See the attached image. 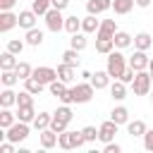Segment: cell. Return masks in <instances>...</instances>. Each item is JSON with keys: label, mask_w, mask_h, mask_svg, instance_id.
<instances>
[{"label": "cell", "mask_w": 153, "mask_h": 153, "mask_svg": "<svg viewBox=\"0 0 153 153\" xmlns=\"http://www.w3.org/2000/svg\"><path fill=\"white\" fill-rule=\"evenodd\" d=\"M129 67V60L122 55V50L117 48V50H112V53H108V65H105V69H108V74L112 76V79H120L122 76V72Z\"/></svg>", "instance_id": "6da1fadb"}, {"label": "cell", "mask_w": 153, "mask_h": 153, "mask_svg": "<svg viewBox=\"0 0 153 153\" xmlns=\"http://www.w3.org/2000/svg\"><path fill=\"white\" fill-rule=\"evenodd\" d=\"M72 117H74V112H72V108L69 105H60L55 112H53V122H50V129L53 131H57V134H62L67 127H69V122H72Z\"/></svg>", "instance_id": "7a4b0ae2"}, {"label": "cell", "mask_w": 153, "mask_h": 153, "mask_svg": "<svg viewBox=\"0 0 153 153\" xmlns=\"http://www.w3.org/2000/svg\"><path fill=\"white\" fill-rule=\"evenodd\" d=\"M84 143H86L84 131H69V129H65V131L57 136V146H60L62 151H74V148H81Z\"/></svg>", "instance_id": "3957f363"}, {"label": "cell", "mask_w": 153, "mask_h": 153, "mask_svg": "<svg viewBox=\"0 0 153 153\" xmlns=\"http://www.w3.org/2000/svg\"><path fill=\"white\" fill-rule=\"evenodd\" d=\"M151 88H153L151 72H146V69L136 72V76H134V81H131V91H134V96H148Z\"/></svg>", "instance_id": "277c9868"}, {"label": "cell", "mask_w": 153, "mask_h": 153, "mask_svg": "<svg viewBox=\"0 0 153 153\" xmlns=\"http://www.w3.org/2000/svg\"><path fill=\"white\" fill-rule=\"evenodd\" d=\"M93 93H96V86H93L91 81H81V84H76V86L69 88L72 103H88V100L93 98Z\"/></svg>", "instance_id": "5b68a950"}, {"label": "cell", "mask_w": 153, "mask_h": 153, "mask_svg": "<svg viewBox=\"0 0 153 153\" xmlns=\"http://www.w3.org/2000/svg\"><path fill=\"white\" fill-rule=\"evenodd\" d=\"M65 19H67V17H62V10L50 7V10L45 12V26H48V31L60 33V31L65 29Z\"/></svg>", "instance_id": "8992f818"}, {"label": "cell", "mask_w": 153, "mask_h": 153, "mask_svg": "<svg viewBox=\"0 0 153 153\" xmlns=\"http://www.w3.org/2000/svg\"><path fill=\"white\" fill-rule=\"evenodd\" d=\"M7 134H5V139L7 141H12V143H19V141H24L26 136H29V122H22V120H17L10 129H5Z\"/></svg>", "instance_id": "52a82bcc"}, {"label": "cell", "mask_w": 153, "mask_h": 153, "mask_svg": "<svg viewBox=\"0 0 153 153\" xmlns=\"http://www.w3.org/2000/svg\"><path fill=\"white\" fill-rule=\"evenodd\" d=\"M117 122H112V120H105L100 127H98V141H103V143H110V141H115V134H117Z\"/></svg>", "instance_id": "ba28073f"}, {"label": "cell", "mask_w": 153, "mask_h": 153, "mask_svg": "<svg viewBox=\"0 0 153 153\" xmlns=\"http://www.w3.org/2000/svg\"><path fill=\"white\" fill-rule=\"evenodd\" d=\"M14 26H19V14H14L12 10H5V12H0V33H7V31H12Z\"/></svg>", "instance_id": "9c48e42d"}, {"label": "cell", "mask_w": 153, "mask_h": 153, "mask_svg": "<svg viewBox=\"0 0 153 153\" xmlns=\"http://www.w3.org/2000/svg\"><path fill=\"white\" fill-rule=\"evenodd\" d=\"M148 65H151V57L146 55V50H134V55L129 57V67L131 69H136V72H141V69H148Z\"/></svg>", "instance_id": "30bf717a"}, {"label": "cell", "mask_w": 153, "mask_h": 153, "mask_svg": "<svg viewBox=\"0 0 153 153\" xmlns=\"http://www.w3.org/2000/svg\"><path fill=\"white\" fill-rule=\"evenodd\" d=\"M31 76H36L38 81H43V84L48 86L50 81H55V79H57V69L45 67V65H43V67H33V74H31Z\"/></svg>", "instance_id": "8fae6325"}, {"label": "cell", "mask_w": 153, "mask_h": 153, "mask_svg": "<svg viewBox=\"0 0 153 153\" xmlns=\"http://www.w3.org/2000/svg\"><path fill=\"white\" fill-rule=\"evenodd\" d=\"M105 10H112V0H88L86 2V12L88 14H103Z\"/></svg>", "instance_id": "7c38bea8"}, {"label": "cell", "mask_w": 153, "mask_h": 153, "mask_svg": "<svg viewBox=\"0 0 153 153\" xmlns=\"http://www.w3.org/2000/svg\"><path fill=\"white\" fill-rule=\"evenodd\" d=\"M57 79H62L65 84H72V81L76 79V67H72V65H67V62L57 65Z\"/></svg>", "instance_id": "4fadbf2b"}, {"label": "cell", "mask_w": 153, "mask_h": 153, "mask_svg": "<svg viewBox=\"0 0 153 153\" xmlns=\"http://www.w3.org/2000/svg\"><path fill=\"white\" fill-rule=\"evenodd\" d=\"M36 17H38V14H36L33 10H22V12H19V26H22L24 31L33 29V26H36Z\"/></svg>", "instance_id": "5bb4252c"}, {"label": "cell", "mask_w": 153, "mask_h": 153, "mask_svg": "<svg viewBox=\"0 0 153 153\" xmlns=\"http://www.w3.org/2000/svg\"><path fill=\"white\" fill-rule=\"evenodd\" d=\"M110 79H112V76L108 74V69H103V72L91 74V79H88V81L96 86V91H100V88H108V86H110Z\"/></svg>", "instance_id": "9a60e30c"}, {"label": "cell", "mask_w": 153, "mask_h": 153, "mask_svg": "<svg viewBox=\"0 0 153 153\" xmlns=\"http://www.w3.org/2000/svg\"><path fill=\"white\" fill-rule=\"evenodd\" d=\"M57 136H60V134H57V131H53L50 127H48V129H43V131H41V146H43L45 151L55 148V146H57Z\"/></svg>", "instance_id": "2e32d148"}, {"label": "cell", "mask_w": 153, "mask_h": 153, "mask_svg": "<svg viewBox=\"0 0 153 153\" xmlns=\"http://www.w3.org/2000/svg\"><path fill=\"white\" fill-rule=\"evenodd\" d=\"M110 96H112V100H124L127 98V84L122 79H115L110 84Z\"/></svg>", "instance_id": "e0dca14e"}, {"label": "cell", "mask_w": 153, "mask_h": 153, "mask_svg": "<svg viewBox=\"0 0 153 153\" xmlns=\"http://www.w3.org/2000/svg\"><path fill=\"white\" fill-rule=\"evenodd\" d=\"M100 29V19H96V14H88L81 19V31L84 33H98Z\"/></svg>", "instance_id": "ac0fdd59"}, {"label": "cell", "mask_w": 153, "mask_h": 153, "mask_svg": "<svg viewBox=\"0 0 153 153\" xmlns=\"http://www.w3.org/2000/svg\"><path fill=\"white\" fill-rule=\"evenodd\" d=\"M115 50V41L112 38H105V36H96V53L100 55H108Z\"/></svg>", "instance_id": "d6986e66"}, {"label": "cell", "mask_w": 153, "mask_h": 153, "mask_svg": "<svg viewBox=\"0 0 153 153\" xmlns=\"http://www.w3.org/2000/svg\"><path fill=\"white\" fill-rule=\"evenodd\" d=\"M48 91H50V96H55V98L60 100V98H65V96H67V91H69V88H67V84H65L62 79H55V81H50V84H48Z\"/></svg>", "instance_id": "ffe728a7"}, {"label": "cell", "mask_w": 153, "mask_h": 153, "mask_svg": "<svg viewBox=\"0 0 153 153\" xmlns=\"http://www.w3.org/2000/svg\"><path fill=\"white\" fill-rule=\"evenodd\" d=\"M115 33H117V24H115V19H103V22H100V29H98V33H96V36L112 38Z\"/></svg>", "instance_id": "44dd1931"}, {"label": "cell", "mask_w": 153, "mask_h": 153, "mask_svg": "<svg viewBox=\"0 0 153 153\" xmlns=\"http://www.w3.org/2000/svg\"><path fill=\"white\" fill-rule=\"evenodd\" d=\"M24 41H26V45H31V48H38V45L43 43V31L33 26V29H29V31H26Z\"/></svg>", "instance_id": "7402d4cb"}, {"label": "cell", "mask_w": 153, "mask_h": 153, "mask_svg": "<svg viewBox=\"0 0 153 153\" xmlns=\"http://www.w3.org/2000/svg\"><path fill=\"white\" fill-rule=\"evenodd\" d=\"M50 122H53V112H38L36 117H33V129H38V131H43V129H48L50 127Z\"/></svg>", "instance_id": "603a6c76"}, {"label": "cell", "mask_w": 153, "mask_h": 153, "mask_svg": "<svg viewBox=\"0 0 153 153\" xmlns=\"http://www.w3.org/2000/svg\"><path fill=\"white\" fill-rule=\"evenodd\" d=\"M146 129H148V127H146L143 120H134V122L129 120V122H127V134H129V136H143Z\"/></svg>", "instance_id": "cb8c5ba5"}, {"label": "cell", "mask_w": 153, "mask_h": 153, "mask_svg": "<svg viewBox=\"0 0 153 153\" xmlns=\"http://www.w3.org/2000/svg\"><path fill=\"white\" fill-rule=\"evenodd\" d=\"M151 45H153V36H151V33L139 31V33L134 36V48H139V50H148Z\"/></svg>", "instance_id": "d4e9b609"}, {"label": "cell", "mask_w": 153, "mask_h": 153, "mask_svg": "<svg viewBox=\"0 0 153 153\" xmlns=\"http://www.w3.org/2000/svg\"><path fill=\"white\" fill-rule=\"evenodd\" d=\"M86 45H88V38H86V33L84 31H79V33H72V38H69V48H74V50H86Z\"/></svg>", "instance_id": "484cf974"}, {"label": "cell", "mask_w": 153, "mask_h": 153, "mask_svg": "<svg viewBox=\"0 0 153 153\" xmlns=\"http://www.w3.org/2000/svg\"><path fill=\"white\" fill-rule=\"evenodd\" d=\"M24 88H26L29 93H33V96H41V93H43V88H45V84H43V81H38L36 76H29V79H24Z\"/></svg>", "instance_id": "4316f807"}, {"label": "cell", "mask_w": 153, "mask_h": 153, "mask_svg": "<svg viewBox=\"0 0 153 153\" xmlns=\"http://www.w3.org/2000/svg\"><path fill=\"white\" fill-rule=\"evenodd\" d=\"M0 105H2V108L17 105V93L12 91V86H5V88H2V93H0Z\"/></svg>", "instance_id": "83f0119b"}, {"label": "cell", "mask_w": 153, "mask_h": 153, "mask_svg": "<svg viewBox=\"0 0 153 153\" xmlns=\"http://www.w3.org/2000/svg\"><path fill=\"white\" fill-rule=\"evenodd\" d=\"M110 120H112V122H117V124H127V122H129V110H127L124 105H117V108H112Z\"/></svg>", "instance_id": "f1b7e54d"}, {"label": "cell", "mask_w": 153, "mask_h": 153, "mask_svg": "<svg viewBox=\"0 0 153 153\" xmlns=\"http://www.w3.org/2000/svg\"><path fill=\"white\" fill-rule=\"evenodd\" d=\"M14 122H17V112H12L10 108H2L0 110V129H10Z\"/></svg>", "instance_id": "f546056e"}, {"label": "cell", "mask_w": 153, "mask_h": 153, "mask_svg": "<svg viewBox=\"0 0 153 153\" xmlns=\"http://www.w3.org/2000/svg\"><path fill=\"white\" fill-rule=\"evenodd\" d=\"M112 41H115V48H120V50H124V48H129V45L134 43V38H131L127 31H117V33L112 36Z\"/></svg>", "instance_id": "4dcf8cb0"}, {"label": "cell", "mask_w": 153, "mask_h": 153, "mask_svg": "<svg viewBox=\"0 0 153 153\" xmlns=\"http://www.w3.org/2000/svg\"><path fill=\"white\" fill-rule=\"evenodd\" d=\"M134 5H136L134 0H112V12L115 14H129Z\"/></svg>", "instance_id": "1f68e13d"}, {"label": "cell", "mask_w": 153, "mask_h": 153, "mask_svg": "<svg viewBox=\"0 0 153 153\" xmlns=\"http://www.w3.org/2000/svg\"><path fill=\"white\" fill-rule=\"evenodd\" d=\"M17 55L14 53H10V50H5L2 55H0V69H14L17 67Z\"/></svg>", "instance_id": "d6a6232c"}, {"label": "cell", "mask_w": 153, "mask_h": 153, "mask_svg": "<svg viewBox=\"0 0 153 153\" xmlns=\"http://www.w3.org/2000/svg\"><path fill=\"white\" fill-rule=\"evenodd\" d=\"M33 117H36V110H33V105H19V110H17V120H22V122H33Z\"/></svg>", "instance_id": "836d02e7"}, {"label": "cell", "mask_w": 153, "mask_h": 153, "mask_svg": "<svg viewBox=\"0 0 153 153\" xmlns=\"http://www.w3.org/2000/svg\"><path fill=\"white\" fill-rule=\"evenodd\" d=\"M65 31L72 36V33H79L81 31V19L76 17V14H72V17H67L65 19Z\"/></svg>", "instance_id": "e575fe53"}, {"label": "cell", "mask_w": 153, "mask_h": 153, "mask_svg": "<svg viewBox=\"0 0 153 153\" xmlns=\"http://www.w3.org/2000/svg\"><path fill=\"white\" fill-rule=\"evenodd\" d=\"M53 7V2L50 0H31V10L38 14V17H45V12Z\"/></svg>", "instance_id": "d590c367"}, {"label": "cell", "mask_w": 153, "mask_h": 153, "mask_svg": "<svg viewBox=\"0 0 153 153\" xmlns=\"http://www.w3.org/2000/svg\"><path fill=\"white\" fill-rule=\"evenodd\" d=\"M14 72H17V76L24 81V79H29L31 74H33V67L29 65V62H17V67H14Z\"/></svg>", "instance_id": "8d00e7d4"}, {"label": "cell", "mask_w": 153, "mask_h": 153, "mask_svg": "<svg viewBox=\"0 0 153 153\" xmlns=\"http://www.w3.org/2000/svg\"><path fill=\"white\" fill-rule=\"evenodd\" d=\"M62 62H67V65H72V67H79V50H74V48L65 50V53H62Z\"/></svg>", "instance_id": "74e56055"}, {"label": "cell", "mask_w": 153, "mask_h": 153, "mask_svg": "<svg viewBox=\"0 0 153 153\" xmlns=\"http://www.w3.org/2000/svg\"><path fill=\"white\" fill-rule=\"evenodd\" d=\"M0 81H2V86H14V84L19 81V76H17V72H14V69H2Z\"/></svg>", "instance_id": "f35d334b"}, {"label": "cell", "mask_w": 153, "mask_h": 153, "mask_svg": "<svg viewBox=\"0 0 153 153\" xmlns=\"http://www.w3.org/2000/svg\"><path fill=\"white\" fill-rule=\"evenodd\" d=\"M19 105H33V93H29L26 88L17 93V108Z\"/></svg>", "instance_id": "ab89813d"}, {"label": "cell", "mask_w": 153, "mask_h": 153, "mask_svg": "<svg viewBox=\"0 0 153 153\" xmlns=\"http://www.w3.org/2000/svg\"><path fill=\"white\" fill-rule=\"evenodd\" d=\"M24 45H26V41H19V38L7 41V50H10V53H14V55H19V53L24 50Z\"/></svg>", "instance_id": "60d3db41"}, {"label": "cell", "mask_w": 153, "mask_h": 153, "mask_svg": "<svg viewBox=\"0 0 153 153\" xmlns=\"http://www.w3.org/2000/svg\"><path fill=\"white\" fill-rule=\"evenodd\" d=\"M81 131H84V139H86V143H93V141L98 139V129H96V127H91V124H88V127H84Z\"/></svg>", "instance_id": "b9f144b4"}, {"label": "cell", "mask_w": 153, "mask_h": 153, "mask_svg": "<svg viewBox=\"0 0 153 153\" xmlns=\"http://www.w3.org/2000/svg\"><path fill=\"white\" fill-rule=\"evenodd\" d=\"M141 139H143V148L146 151H153V129H146V134Z\"/></svg>", "instance_id": "7bdbcfd3"}, {"label": "cell", "mask_w": 153, "mask_h": 153, "mask_svg": "<svg viewBox=\"0 0 153 153\" xmlns=\"http://www.w3.org/2000/svg\"><path fill=\"white\" fill-rule=\"evenodd\" d=\"M134 76H136V69H131V67H127V69L122 72V76H120V79H122L124 84H131V81H134Z\"/></svg>", "instance_id": "ee69618b"}, {"label": "cell", "mask_w": 153, "mask_h": 153, "mask_svg": "<svg viewBox=\"0 0 153 153\" xmlns=\"http://www.w3.org/2000/svg\"><path fill=\"white\" fill-rule=\"evenodd\" d=\"M105 153H120L122 151V146L120 143H115V141H110V143H105V148H103Z\"/></svg>", "instance_id": "f6af8a7d"}, {"label": "cell", "mask_w": 153, "mask_h": 153, "mask_svg": "<svg viewBox=\"0 0 153 153\" xmlns=\"http://www.w3.org/2000/svg\"><path fill=\"white\" fill-rule=\"evenodd\" d=\"M0 153H14V143L5 139V143H0Z\"/></svg>", "instance_id": "bcb514c9"}, {"label": "cell", "mask_w": 153, "mask_h": 153, "mask_svg": "<svg viewBox=\"0 0 153 153\" xmlns=\"http://www.w3.org/2000/svg\"><path fill=\"white\" fill-rule=\"evenodd\" d=\"M17 2H19V0H0V12H5V10H12Z\"/></svg>", "instance_id": "7dc6e473"}, {"label": "cell", "mask_w": 153, "mask_h": 153, "mask_svg": "<svg viewBox=\"0 0 153 153\" xmlns=\"http://www.w3.org/2000/svg\"><path fill=\"white\" fill-rule=\"evenodd\" d=\"M53 2V7H57V10H65L67 5H69V0H50Z\"/></svg>", "instance_id": "c3c4849f"}, {"label": "cell", "mask_w": 153, "mask_h": 153, "mask_svg": "<svg viewBox=\"0 0 153 153\" xmlns=\"http://www.w3.org/2000/svg\"><path fill=\"white\" fill-rule=\"evenodd\" d=\"M136 2V7H148L151 5V0H134Z\"/></svg>", "instance_id": "681fc988"}, {"label": "cell", "mask_w": 153, "mask_h": 153, "mask_svg": "<svg viewBox=\"0 0 153 153\" xmlns=\"http://www.w3.org/2000/svg\"><path fill=\"white\" fill-rule=\"evenodd\" d=\"M148 72H151V79H153V60H151V65H148Z\"/></svg>", "instance_id": "f907efd6"}, {"label": "cell", "mask_w": 153, "mask_h": 153, "mask_svg": "<svg viewBox=\"0 0 153 153\" xmlns=\"http://www.w3.org/2000/svg\"><path fill=\"white\" fill-rule=\"evenodd\" d=\"M151 103H153V91H151Z\"/></svg>", "instance_id": "816d5d0a"}]
</instances>
